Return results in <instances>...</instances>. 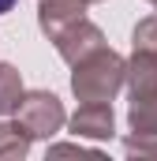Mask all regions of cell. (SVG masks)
I'll use <instances>...</instances> for the list:
<instances>
[{"label": "cell", "instance_id": "6da1fadb", "mask_svg": "<svg viewBox=\"0 0 157 161\" xmlns=\"http://www.w3.org/2000/svg\"><path fill=\"white\" fill-rule=\"evenodd\" d=\"M123 71L127 60L120 56L116 49L101 45L90 56H82L78 64H71V94L82 101H112L123 90Z\"/></svg>", "mask_w": 157, "mask_h": 161}, {"label": "cell", "instance_id": "7a4b0ae2", "mask_svg": "<svg viewBox=\"0 0 157 161\" xmlns=\"http://www.w3.org/2000/svg\"><path fill=\"white\" fill-rule=\"evenodd\" d=\"M15 120L23 124V131L30 139H52L64 127L68 113H64V101L56 94H49V90H23V97L15 105Z\"/></svg>", "mask_w": 157, "mask_h": 161}, {"label": "cell", "instance_id": "3957f363", "mask_svg": "<svg viewBox=\"0 0 157 161\" xmlns=\"http://www.w3.org/2000/svg\"><path fill=\"white\" fill-rule=\"evenodd\" d=\"M68 127L75 139H112L116 135V113H112V101H82L75 113L68 116Z\"/></svg>", "mask_w": 157, "mask_h": 161}, {"label": "cell", "instance_id": "277c9868", "mask_svg": "<svg viewBox=\"0 0 157 161\" xmlns=\"http://www.w3.org/2000/svg\"><path fill=\"white\" fill-rule=\"evenodd\" d=\"M52 45H56L60 60L78 64L82 56H90L94 49H101V45H105V34H101V26H97V23H90V19L82 15V19H75V23H68V26L52 38Z\"/></svg>", "mask_w": 157, "mask_h": 161}, {"label": "cell", "instance_id": "5b68a950", "mask_svg": "<svg viewBox=\"0 0 157 161\" xmlns=\"http://www.w3.org/2000/svg\"><path fill=\"white\" fill-rule=\"evenodd\" d=\"M123 86H127L131 97H150V94H157V53L131 49L127 71H123Z\"/></svg>", "mask_w": 157, "mask_h": 161}, {"label": "cell", "instance_id": "8992f818", "mask_svg": "<svg viewBox=\"0 0 157 161\" xmlns=\"http://www.w3.org/2000/svg\"><path fill=\"white\" fill-rule=\"evenodd\" d=\"M86 8H90L86 0H38V26H41V34L52 41L68 23L82 19Z\"/></svg>", "mask_w": 157, "mask_h": 161}, {"label": "cell", "instance_id": "52a82bcc", "mask_svg": "<svg viewBox=\"0 0 157 161\" xmlns=\"http://www.w3.org/2000/svg\"><path fill=\"white\" fill-rule=\"evenodd\" d=\"M127 124H131L135 135H157V94H150V97H131Z\"/></svg>", "mask_w": 157, "mask_h": 161}, {"label": "cell", "instance_id": "ba28073f", "mask_svg": "<svg viewBox=\"0 0 157 161\" xmlns=\"http://www.w3.org/2000/svg\"><path fill=\"white\" fill-rule=\"evenodd\" d=\"M30 135L23 131V124H0V161H23L30 154Z\"/></svg>", "mask_w": 157, "mask_h": 161}, {"label": "cell", "instance_id": "9c48e42d", "mask_svg": "<svg viewBox=\"0 0 157 161\" xmlns=\"http://www.w3.org/2000/svg\"><path fill=\"white\" fill-rule=\"evenodd\" d=\"M23 90H26V86H23L19 68H11V64H0V116L15 113V105H19Z\"/></svg>", "mask_w": 157, "mask_h": 161}, {"label": "cell", "instance_id": "30bf717a", "mask_svg": "<svg viewBox=\"0 0 157 161\" xmlns=\"http://www.w3.org/2000/svg\"><path fill=\"white\" fill-rule=\"evenodd\" d=\"M131 49L157 53V15H150V19H138V23H135V30H131Z\"/></svg>", "mask_w": 157, "mask_h": 161}, {"label": "cell", "instance_id": "8fae6325", "mask_svg": "<svg viewBox=\"0 0 157 161\" xmlns=\"http://www.w3.org/2000/svg\"><path fill=\"white\" fill-rule=\"evenodd\" d=\"M123 154L127 158H157V135H127Z\"/></svg>", "mask_w": 157, "mask_h": 161}, {"label": "cell", "instance_id": "7c38bea8", "mask_svg": "<svg viewBox=\"0 0 157 161\" xmlns=\"http://www.w3.org/2000/svg\"><path fill=\"white\" fill-rule=\"evenodd\" d=\"M71 154H90V158H101L97 150H90V146H82V142H56V146H49V158H71Z\"/></svg>", "mask_w": 157, "mask_h": 161}, {"label": "cell", "instance_id": "4fadbf2b", "mask_svg": "<svg viewBox=\"0 0 157 161\" xmlns=\"http://www.w3.org/2000/svg\"><path fill=\"white\" fill-rule=\"evenodd\" d=\"M15 4H19V0H0V15H8V11H11Z\"/></svg>", "mask_w": 157, "mask_h": 161}, {"label": "cell", "instance_id": "5bb4252c", "mask_svg": "<svg viewBox=\"0 0 157 161\" xmlns=\"http://www.w3.org/2000/svg\"><path fill=\"white\" fill-rule=\"evenodd\" d=\"M86 4H101V0H86Z\"/></svg>", "mask_w": 157, "mask_h": 161}, {"label": "cell", "instance_id": "9a60e30c", "mask_svg": "<svg viewBox=\"0 0 157 161\" xmlns=\"http://www.w3.org/2000/svg\"><path fill=\"white\" fill-rule=\"evenodd\" d=\"M150 4H157V0H150Z\"/></svg>", "mask_w": 157, "mask_h": 161}]
</instances>
